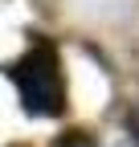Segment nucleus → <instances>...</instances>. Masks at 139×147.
Listing matches in <instances>:
<instances>
[{
  "mask_svg": "<svg viewBox=\"0 0 139 147\" xmlns=\"http://www.w3.org/2000/svg\"><path fill=\"white\" fill-rule=\"evenodd\" d=\"M131 127H135V135H139V110H135V115H131Z\"/></svg>",
  "mask_w": 139,
  "mask_h": 147,
  "instance_id": "7ed1b4c3",
  "label": "nucleus"
},
{
  "mask_svg": "<svg viewBox=\"0 0 139 147\" xmlns=\"http://www.w3.org/2000/svg\"><path fill=\"white\" fill-rule=\"evenodd\" d=\"M57 147H94V143L86 139V135H65V139H61Z\"/></svg>",
  "mask_w": 139,
  "mask_h": 147,
  "instance_id": "f03ea898",
  "label": "nucleus"
},
{
  "mask_svg": "<svg viewBox=\"0 0 139 147\" xmlns=\"http://www.w3.org/2000/svg\"><path fill=\"white\" fill-rule=\"evenodd\" d=\"M12 86L21 90V106L33 119H53L65 110V78H61V57L49 41H33L21 57L8 65Z\"/></svg>",
  "mask_w": 139,
  "mask_h": 147,
  "instance_id": "f257e3e1",
  "label": "nucleus"
}]
</instances>
